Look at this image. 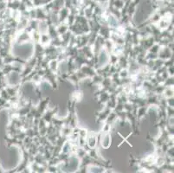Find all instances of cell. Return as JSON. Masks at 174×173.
<instances>
[]
</instances>
